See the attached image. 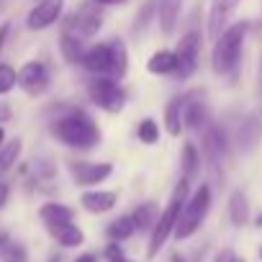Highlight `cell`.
I'll list each match as a JSON object with an SVG mask.
<instances>
[{
	"mask_svg": "<svg viewBox=\"0 0 262 262\" xmlns=\"http://www.w3.org/2000/svg\"><path fill=\"white\" fill-rule=\"evenodd\" d=\"M198 57H201V34L198 31H188L178 47H175V59H178V70H175V80H188L195 75L198 70Z\"/></svg>",
	"mask_w": 262,
	"mask_h": 262,
	"instance_id": "cell-6",
	"label": "cell"
},
{
	"mask_svg": "<svg viewBox=\"0 0 262 262\" xmlns=\"http://www.w3.org/2000/svg\"><path fill=\"white\" fill-rule=\"evenodd\" d=\"M3 144H6V128L0 126V147H3Z\"/></svg>",
	"mask_w": 262,
	"mask_h": 262,
	"instance_id": "cell-41",
	"label": "cell"
},
{
	"mask_svg": "<svg viewBox=\"0 0 262 262\" xmlns=\"http://www.w3.org/2000/svg\"><path fill=\"white\" fill-rule=\"evenodd\" d=\"M75 262H98V254H95V252H85V254H80Z\"/></svg>",
	"mask_w": 262,
	"mask_h": 262,
	"instance_id": "cell-38",
	"label": "cell"
},
{
	"mask_svg": "<svg viewBox=\"0 0 262 262\" xmlns=\"http://www.w3.org/2000/svg\"><path fill=\"white\" fill-rule=\"evenodd\" d=\"M216 262H247V259H242V257H236L231 249H224L219 257H216Z\"/></svg>",
	"mask_w": 262,
	"mask_h": 262,
	"instance_id": "cell-34",
	"label": "cell"
},
{
	"mask_svg": "<svg viewBox=\"0 0 262 262\" xmlns=\"http://www.w3.org/2000/svg\"><path fill=\"white\" fill-rule=\"evenodd\" d=\"M180 11H183V0H160V8H157V16H160V26H162V34H172L178 21H180Z\"/></svg>",
	"mask_w": 262,
	"mask_h": 262,
	"instance_id": "cell-20",
	"label": "cell"
},
{
	"mask_svg": "<svg viewBox=\"0 0 262 262\" xmlns=\"http://www.w3.org/2000/svg\"><path fill=\"white\" fill-rule=\"evenodd\" d=\"M137 137H139V142H144V144H157V142H160V126H157V121H155V118L139 121Z\"/></svg>",
	"mask_w": 262,
	"mask_h": 262,
	"instance_id": "cell-28",
	"label": "cell"
},
{
	"mask_svg": "<svg viewBox=\"0 0 262 262\" xmlns=\"http://www.w3.org/2000/svg\"><path fill=\"white\" fill-rule=\"evenodd\" d=\"M262 142V108H254L249 111L242 123H239V131H236V147L242 155H252Z\"/></svg>",
	"mask_w": 262,
	"mask_h": 262,
	"instance_id": "cell-10",
	"label": "cell"
},
{
	"mask_svg": "<svg viewBox=\"0 0 262 262\" xmlns=\"http://www.w3.org/2000/svg\"><path fill=\"white\" fill-rule=\"evenodd\" d=\"M59 49H62V57H64L70 64H77V62H82V57H85L82 39H77L75 34H62V39H59Z\"/></svg>",
	"mask_w": 262,
	"mask_h": 262,
	"instance_id": "cell-25",
	"label": "cell"
},
{
	"mask_svg": "<svg viewBox=\"0 0 262 262\" xmlns=\"http://www.w3.org/2000/svg\"><path fill=\"white\" fill-rule=\"evenodd\" d=\"M242 0H211V11H208V39L216 41L226 29H229V18L234 16L236 6Z\"/></svg>",
	"mask_w": 262,
	"mask_h": 262,
	"instance_id": "cell-14",
	"label": "cell"
},
{
	"mask_svg": "<svg viewBox=\"0 0 262 262\" xmlns=\"http://www.w3.org/2000/svg\"><path fill=\"white\" fill-rule=\"evenodd\" d=\"M157 13V0H147L144 3V8H142V13L137 16V24H134V31L139 34V31H144L147 26H149V21H152V16Z\"/></svg>",
	"mask_w": 262,
	"mask_h": 262,
	"instance_id": "cell-31",
	"label": "cell"
},
{
	"mask_svg": "<svg viewBox=\"0 0 262 262\" xmlns=\"http://www.w3.org/2000/svg\"><path fill=\"white\" fill-rule=\"evenodd\" d=\"M100 26H103V11L95 6H82L75 16H70L62 34H75L77 39L85 41V39L95 36L100 31Z\"/></svg>",
	"mask_w": 262,
	"mask_h": 262,
	"instance_id": "cell-8",
	"label": "cell"
},
{
	"mask_svg": "<svg viewBox=\"0 0 262 262\" xmlns=\"http://www.w3.org/2000/svg\"><path fill=\"white\" fill-rule=\"evenodd\" d=\"M80 203L88 213H108L111 208H116L118 193L116 190H88L80 195Z\"/></svg>",
	"mask_w": 262,
	"mask_h": 262,
	"instance_id": "cell-15",
	"label": "cell"
},
{
	"mask_svg": "<svg viewBox=\"0 0 262 262\" xmlns=\"http://www.w3.org/2000/svg\"><path fill=\"white\" fill-rule=\"evenodd\" d=\"M147 70H149L152 75H175V70H178L175 52H170V49L155 52V54L149 57V62H147Z\"/></svg>",
	"mask_w": 262,
	"mask_h": 262,
	"instance_id": "cell-22",
	"label": "cell"
},
{
	"mask_svg": "<svg viewBox=\"0 0 262 262\" xmlns=\"http://www.w3.org/2000/svg\"><path fill=\"white\" fill-rule=\"evenodd\" d=\"M226 208H229V219H231L234 226H244L249 221V201H247V195L242 190H234L229 195Z\"/></svg>",
	"mask_w": 262,
	"mask_h": 262,
	"instance_id": "cell-23",
	"label": "cell"
},
{
	"mask_svg": "<svg viewBox=\"0 0 262 262\" xmlns=\"http://www.w3.org/2000/svg\"><path fill=\"white\" fill-rule=\"evenodd\" d=\"M67 170L75 180V185L80 188H93L103 180H108L113 175V165L111 162H85V160H72L67 162Z\"/></svg>",
	"mask_w": 262,
	"mask_h": 262,
	"instance_id": "cell-7",
	"label": "cell"
},
{
	"mask_svg": "<svg viewBox=\"0 0 262 262\" xmlns=\"http://www.w3.org/2000/svg\"><path fill=\"white\" fill-rule=\"evenodd\" d=\"M88 98L105 113H121L123 105H126L123 88L111 77H93L88 82Z\"/></svg>",
	"mask_w": 262,
	"mask_h": 262,
	"instance_id": "cell-5",
	"label": "cell"
},
{
	"mask_svg": "<svg viewBox=\"0 0 262 262\" xmlns=\"http://www.w3.org/2000/svg\"><path fill=\"white\" fill-rule=\"evenodd\" d=\"M185 126H190L195 134H201V137L213 126L208 103L203 100V95L198 90L195 93H185Z\"/></svg>",
	"mask_w": 262,
	"mask_h": 262,
	"instance_id": "cell-12",
	"label": "cell"
},
{
	"mask_svg": "<svg viewBox=\"0 0 262 262\" xmlns=\"http://www.w3.org/2000/svg\"><path fill=\"white\" fill-rule=\"evenodd\" d=\"M18 85V72L11 64H0V95H8Z\"/></svg>",
	"mask_w": 262,
	"mask_h": 262,
	"instance_id": "cell-30",
	"label": "cell"
},
{
	"mask_svg": "<svg viewBox=\"0 0 262 262\" xmlns=\"http://www.w3.org/2000/svg\"><path fill=\"white\" fill-rule=\"evenodd\" d=\"M3 121H11V108L6 103H0V126H3Z\"/></svg>",
	"mask_w": 262,
	"mask_h": 262,
	"instance_id": "cell-37",
	"label": "cell"
},
{
	"mask_svg": "<svg viewBox=\"0 0 262 262\" xmlns=\"http://www.w3.org/2000/svg\"><path fill=\"white\" fill-rule=\"evenodd\" d=\"M95 6H123V3H128V0H93Z\"/></svg>",
	"mask_w": 262,
	"mask_h": 262,
	"instance_id": "cell-39",
	"label": "cell"
},
{
	"mask_svg": "<svg viewBox=\"0 0 262 262\" xmlns=\"http://www.w3.org/2000/svg\"><path fill=\"white\" fill-rule=\"evenodd\" d=\"M80 64L95 77H111L113 80V49H111V41L93 44L90 49H85V57H82Z\"/></svg>",
	"mask_w": 262,
	"mask_h": 262,
	"instance_id": "cell-13",
	"label": "cell"
},
{
	"mask_svg": "<svg viewBox=\"0 0 262 262\" xmlns=\"http://www.w3.org/2000/svg\"><path fill=\"white\" fill-rule=\"evenodd\" d=\"M134 231H137V226H134V221H131V213L113 219V221L108 224V229H105L108 239L116 242V244H118V242H126L128 236H134Z\"/></svg>",
	"mask_w": 262,
	"mask_h": 262,
	"instance_id": "cell-24",
	"label": "cell"
},
{
	"mask_svg": "<svg viewBox=\"0 0 262 262\" xmlns=\"http://www.w3.org/2000/svg\"><path fill=\"white\" fill-rule=\"evenodd\" d=\"M39 219L44 221L47 229H54V226H62V224H70L75 221V211L64 203H57V201H49L39 208Z\"/></svg>",
	"mask_w": 262,
	"mask_h": 262,
	"instance_id": "cell-17",
	"label": "cell"
},
{
	"mask_svg": "<svg viewBox=\"0 0 262 262\" xmlns=\"http://www.w3.org/2000/svg\"><path fill=\"white\" fill-rule=\"evenodd\" d=\"M0 262H29V252L18 242H8L6 249L0 252Z\"/></svg>",
	"mask_w": 262,
	"mask_h": 262,
	"instance_id": "cell-29",
	"label": "cell"
},
{
	"mask_svg": "<svg viewBox=\"0 0 262 262\" xmlns=\"http://www.w3.org/2000/svg\"><path fill=\"white\" fill-rule=\"evenodd\" d=\"M103 254H105V259H108V262H128V259H126V254H123V249H121V244H116V242H111V244L105 247V252H103Z\"/></svg>",
	"mask_w": 262,
	"mask_h": 262,
	"instance_id": "cell-32",
	"label": "cell"
},
{
	"mask_svg": "<svg viewBox=\"0 0 262 262\" xmlns=\"http://www.w3.org/2000/svg\"><path fill=\"white\" fill-rule=\"evenodd\" d=\"M8 198H11V185L6 180H0V208H6Z\"/></svg>",
	"mask_w": 262,
	"mask_h": 262,
	"instance_id": "cell-33",
	"label": "cell"
},
{
	"mask_svg": "<svg viewBox=\"0 0 262 262\" xmlns=\"http://www.w3.org/2000/svg\"><path fill=\"white\" fill-rule=\"evenodd\" d=\"M157 219H160V208H157V203H152V201H144V203H139L134 211H131V221H134L137 231H149V229H155Z\"/></svg>",
	"mask_w": 262,
	"mask_h": 262,
	"instance_id": "cell-21",
	"label": "cell"
},
{
	"mask_svg": "<svg viewBox=\"0 0 262 262\" xmlns=\"http://www.w3.org/2000/svg\"><path fill=\"white\" fill-rule=\"evenodd\" d=\"M47 231H49V234L57 239V244L64 247V249H72V247L85 244V234H82V229H80L75 221L62 224V226H54V229H47Z\"/></svg>",
	"mask_w": 262,
	"mask_h": 262,
	"instance_id": "cell-19",
	"label": "cell"
},
{
	"mask_svg": "<svg viewBox=\"0 0 262 262\" xmlns=\"http://www.w3.org/2000/svg\"><path fill=\"white\" fill-rule=\"evenodd\" d=\"M165 128L170 137H180L185 128V95H175L165 108Z\"/></svg>",
	"mask_w": 262,
	"mask_h": 262,
	"instance_id": "cell-16",
	"label": "cell"
},
{
	"mask_svg": "<svg viewBox=\"0 0 262 262\" xmlns=\"http://www.w3.org/2000/svg\"><path fill=\"white\" fill-rule=\"evenodd\" d=\"M21 149H24V144H21L18 137H16V139H8V142L3 144V149H0V172H8V170L18 162Z\"/></svg>",
	"mask_w": 262,
	"mask_h": 262,
	"instance_id": "cell-27",
	"label": "cell"
},
{
	"mask_svg": "<svg viewBox=\"0 0 262 262\" xmlns=\"http://www.w3.org/2000/svg\"><path fill=\"white\" fill-rule=\"evenodd\" d=\"M49 131L57 137V142H62L70 149L88 152L100 144L98 123L82 108H75V105H59V116L52 118Z\"/></svg>",
	"mask_w": 262,
	"mask_h": 262,
	"instance_id": "cell-1",
	"label": "cell"
},
{
	"mask_svg": "<svg viewBox=\"0 0 262 262\" xmlns=\"http://www.w3.org/2000/svg\"><path fill=\"white\" fill-rule=\"evenodd\" d=\"M188 198H190V183L180 178V183H178L175 190H172V198H170L167 208L160 213V219H157V224H155V229H152L149 247H147V257H149V259H155V257L160 254V249L167 244V239L175 234V226H178V221H180V213H183Z\"/></svg>",
	"mask_w": 262,
	"mask_h": 262,
	"instance_id": "cell-2",
	"label": "cell"
},
{
	"mask_svg": "<svg viewBox=\"0 0 262 262\" xmlns=\"http://www.w3.org/2000/svg\"><path fill=\"white\" fill-rule=\"evenodd\" d=\"M259 259H262V247H259Z\"/></svg>",
	"mask_w": 262,
	"mask_h": 262,
	"instance_id": "cell-42",
	"label": "cell"
},
{
	"mask_svg": "<svg viewBox=\"0 0 262 262\" xmlns=\"http://www.w3.org/2000/svg\"><path fill=\"white\" fill-rule=\"evenodd\" d=\"M18 88L31 95V98H39L49 90V70L44 62L34 59V62H26L21 70H18Z\"/></svg>",
	"mask_w": 262,
	"mask_h": 262,
	"instance_id": "cell-9",
	"label": "cell"
},
{
	"mask_svg": "<svg viewBox=\"0 0 262 262\" xmlns=\"http://www.w3.org/2000/svg\"><path fill=\"white\" fill-rule=\"evenodd\" d=\"M257 100L262 103V57H259V67H257Z\"/></svg>",
	"mask_w": 262,
	"mask_h": 262,
	"instance_id": "cell-35",
	"label": "cell"
},
{
	"mask_svg": "<svg viewBox=\"0 0 262 262\" xmlns=\"http://www.w3.org/2000/svg\"><path fill=\"white\" fill-rule=\"evenodd\" d=\"M111 49H113V80L118 82L128 72V52L121 39H111Z\"/></svg>",
	"mask_w": 262,
	"mask_h": 262,
	"instance_id": "cell-26",
	"label": "cell"
},
{
	"mask_svg": "<svg viewBox=\"0 0 262 262\" xmlns=\"http://www.w3.org/2000/svg\"><path fill=\"white\" fill-rule=\"evenodd\" d=\"M64 11V0H39L26 16V29L29 31H44L59 21Z\"/></svg>",
	"mask_w": 262,
	"mask_h": 262,
	"instance_id": "cell-11",
	"label": "cell"
},
{
	"mask_svg": "<svg viewBox=\"0 0 262 262\" xmlns=\"http://www.w3.org/2000/svg\"><path fill=\"white\" fill-rule=\"evenodd\" d=\"M247 21L231 24L216 41H213V52H211V70L216 75H234L242 59V49H244V39H247Z\"/></svg>",
	"mask_w": 262,
	"mask_h": 262,
	"instance_id": "cell-3",
	"label": "cell"
},
{
	"mask_svg": "<svg viewBox=\"0 0 262 262\" xmlns=\"http://www.w3.org/2000/svg\"><path fill=\"white\" fill-rule=\"evenodd\" d=\"M8 31H11V24H3V26H0V52H3V47H6Z\"/></svg>",
	"mask_w": 262,
	"mask_h": 262,
	"instance_id": "cell-36",
	"label": "cell"
},
{
	"mask_svg": "<svg viewBox=\"0 0 262 262\" xmlns=\"http://www.w3.org/2000/svg\"><path fill=\"white\" fill-rule=\"evenodd\" d=\"M8 242H11V239H8V234H6V231H0V252L6 249V244H8Z\"/></svg>",
	"mask_w": 262,
	"mask_h": 262,
	"instance_id": "cell-40",
	"label": "cell"
},
{
	"mask_svg": "<svg viewBox=\"0 0 262 262\" xmlns=\"http://www.w3.org/2000/svg\"><path fill=\"white\" fill-rule=\"evenodd\" d=\"M211 203H213V190H211V185L201 183V185L195 188V193L188 198V203H185V208H183V213H180V221H178V226H175V236H178V239L193 236V234L201 229V224L206 221V216H208V211H211Z\"/></svg>",
	"mask_w": 262,
	"mask_h": 262,
	"instance_id": "cell-4",
	"label": "cell"
},
{
	"mask_svg": "<svg viewBox=\"0 0 262 262\" xmlns=\"http://www.w3.org/2000/svg\"><path fill=\"white\" fill-rule=\"evenodd\" d=\"M201 167H203V162H201V152H198V147H195L193 142H185V144H183V155H180L183 180L195 183V180L201 178Z\"/></svg>",
	"mask_w": 262,
	"mask_h": 262,
	"instance_id": "cell-18",
	"label": "cell"
}]
</instances>
